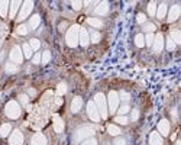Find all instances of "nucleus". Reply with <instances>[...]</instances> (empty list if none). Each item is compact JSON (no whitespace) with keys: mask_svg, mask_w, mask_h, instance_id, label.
<instances>
[{"mask_svg":"<svg viewBox=\"0 0 181 145\" xmlns=\"http://www.w3.org/2000/svg\"><path fill=\"white\" fill-rule=\"evenodd\" d=\"M32 62H34V64H41V52H36V54L32 57Z\"/></svg>","mask_w":181,"mask_h":145,"instance_id":"48","label":"nucleus"},{"mask_svg":"<svg viewBox=\"0 0 181 145\" xmlns=\"http://www.w3.org/2000/svg\"><path fill=\"white\" fill-rule=\"evenodd\" d=\"M119 94V100H123L125 103H128L129 100H131V94L128 93V91H125V90H122L120 93H118Z\"/></svg>","mask_w":181,"mask_h":145,"instance_id":"38","label":"nucleus"},{"mask_svg":"<svg viewBox=\"0 0 181 145\" xmlns=\"http://www.w3.org/2000/svg\"><path fill=\"white\" fill-rule=\"evenodd\" d=\"M21 113H22V108H21V104H19V102L10 100V102L6 103V106H4V115L7 116L9 119H17L21 116Z\"/></svg>","mask_w":181,"mask_h":145,"instance_id":"4","label":"nucleus"},{"mask_svg":"<svg viewBox=\"0 0 181 145\" xmlns=\"http://www.w3.org/2000/svg\"><path fill=\"white\" fill-rule=\"evenodd\" d=\"M113 145H128V142L123 137H116V139L113 141Z\"/></svg>","mask_w":181,"mask_h":145,"instance_id":"43","label":"nucleus"},{"mask_svg":"<svg viewBox=\"0 0 181 145\" xmlns=\"http://www.w3.org/2000/svg\"><path fill=\"white\" fill-rule=\"evenodd\" d=\"M175 145H181V144H180V142H177V144H175Z\"/></svg>","mask_w":181,"mask_h":145,"instance_id":"53","label":"nucleus"},{"mask_svg":"<svg viewBox=\"0 0 181 145\" xmlns=\"http://www.w3.org/2000/svg\"><path fill=\"white\" fill-rule=\"evenodd\" d=\"M167 21H168V23H173V22H175L180 17L181 15V7H180V4H174V6H171L169 7V10L167 12Z\"/></svg>","mask_w":181,"mask_h":145,"instance_id":"10","label":"nucleus"},{"mask_svg":"<svg viewBox=\"0 0 181 145\" xmlns=\"http://www.w3.org/2000/svg\"><path fill=\"white\" fill-rule=\"evenodd\" d=\"M23 142H25V137H23V133L19 129L10 132V135H9V145H23Z\"/></svg>","mask_w":181,"mask_h":145,"instance_id":"8","label":"nucleus"},{"mask_svg":"<svg viewBox=\"0 0 181 145\" xmlns=\"http://www.w3.org/2000/svg\"><path fill=\"white\" fill-rule=\"evenodd\" d=\"M169 38L173 39V42L175 44V45L181 44V32L178 31V29H175V31H173V32L169 33Z\"/></svg>","mask_w":181,"mask_h":145,"instance_id":"28","label":"nucleus"},{"mask_svg":"<svg viewBox=\"0 0 181 145\" xmlns=\"http://www.w3.org/2000/svg\"><path fill=\"white\" fill-rule=\"evenodd\" d=\"M87 116H89L93 122H100V119H101L100 113H99V110H97L96 104H94L93 100H90L89 103H87Z\"/></svg>","mask_w":181,"mask_h":145,"instance_id":"9","label":"nucleus"},{"mask_svg":"<svg viewBox=\"0 0 181 145\" xmlns=\"http://www.w3.org/2000/svg\"><path fill=\"white\" fill-rule=\"evenodd\" d=\"M109 13V2H100L97 3L96 9H94V15L96 16H106Z\"/></svg>","mask_w":181,"mask_h":145,"instance_id":"14","label":"nucleus"},{"mask_svg":"<svg viewBox=\"0 0 181 145\" xmlns=\"http://www.w3.org/2000/svg\"><path fill=\"white\" fill-rule=\"evenodd\" d=\"M2 45H3V39H0V48H2Z\"/></svg>","mask_w":181,"mask_h":145,"instance_id":"52","label":"nucleus"},{"mask_svg":"<svg viewBox=\"0 0 181 145\" xmlns=\"http://www.w3.org/2000/svg\"><path fill=\"white\" fill-rule=\"evenodd\" d=\"M29 46L32 48V51H38L41 48V41H39L38 38H32L29 41Z\"/></svg>","mask_w":181,"mask_h":145,"instance_id":"32","label":"nucleus"},{"mask_svg":"<svg viewBox=\"0 0 181 145\" xmlns=\"http://www.w3.org/2000/svg\"><path fill=\"white\" fill-rule=\"evenodd\" d=\"M136 22L138 23H146V15L145 13H138V16H136Z\"/></svg>","mask_w":181,"mask_h":145,"instance_id":"42","label":"nucleus"},{"mask_svg":"<svg viewBox=\"0 0 181 145\" xmlns=\"http://www.w3.org/2000/svg\"><path fill=\"white\" fill-rule=\"evenodd\" d=\"M64 128H65L64 120L61 119L58 115H55L54 116V131H55V132H58V133H61L64 131Z\"/></svg>","mask_w":181,"mask_h":145,"instance_id":"21","label":"nucleus"},{"mask_svg":"<svg viewBox=\"0 0 181 145\" xmlns=\"http://www.w3.org/2000/svg\"><path fill=\"white\" fill-rule=\"evenodd\" d=\"M28 32H29V28H28V25H19L16 28V33H17V35H21V36H25V35H28Z\"/></svg>","mask_w":181,"mask_h":145,"instance_id":"33","label":"nucleus"},{"mask_svg":"<svg viewBox=\"0 0 181 145\" xmlns=\"http://www.w3.org/2000/svg\"><path fill=\"white\" fill-rule=\"evenodd\" d=\"M4 71L7 74H16L17 71H19V67L16 64H13V62H6L4 64Z\"/></svg>","mask_w":181,"mask_h":145,"instance_id":"26","label":"nucleus"},{"mask_svg":"<svg viewBox=\"0 0 181 145\" xmlns=\"http://www.w3.org/2000/svg\"><path fill=\"white\" fill-rule=\"evenodd\" d=\"M67 26H68V23H67V22H61V23H59V26H58V28H59V31H61V32H64V31H65V28H67Z\"/></svg>","mask_w":181,"mask_h":145,"instance_id":"49","label":"nucleus"},{"mask_svg":"<svg viewBox=\"0 0 181 145\" xmlns=\"http://www.w3.org/2000/svg\"><path fill=\"white\" fill-rule=\"evenodd\" d=\"M135 45L138 46V48L145 46V35H143V33H136L135 35Z\"/></svg>","mask_w":181,"mask_h":145,"instance_id":"29","label":"nucleus"},{"mask_svg":"<svg viewBox=\"0 0 181 145\" xmlns=\"http://www.w3.org/2000/svg\"><path fill=\"white\" fill-rule=\"evenodd\" d=\"M155 12H156V3L155 2H149V4H148V15L149 16H155Z\"/></svg>","mask_w":181,"mask_h":145,"instance_id":"37","label":"nucleus"},{"mask_svg":"<svg viewBox=\"0 0 181 145\" xmlns=\"http://www.w3.org/2000/svg\"><path fill=\"white\" fill-rule=\"evenodd\" d=\"M9 6H10V2H7V0H0V16L2 17L7 16Z\"/></svg>","mask_w":181,"mask_h":145,"instance_id":"23","label":"nucleus"},{"mask_svg":"<svg viewBox=\"0 0 181 145\" xmlns=\"http://www.w3.org/2000/svg\"><path fill=\"white\" fill-rule=\"evenodd\" d=\"M51 60V52L49 51H44L41 54V64H48Z\"/></svg>","mask_w":181,"mask_h":145,"instance_id":"36","label":"nucleus"},{"mask_svg":"<svg viewBox=\"0 0 181 145\" xmlns=\"http://www.w3.org/2000/svg\"><path fill=\"white\" fill-rule=\"evenodd\" d=\"M36 94V91L34 90V89H29V90H28V96H35Z\"/></svg>","mask_w":181,"mask_h":145,"instance_id":"50","label":"nucleus"},{"mask_svg":"<svg viewBox=\"0 0 181 145\" xmlns=\"http://www.w3.org/2000/svg\"><path fill=\"white\" fill-rule=\"evenodd\" d=\"M30 145H48L46 137L44 133H35L34 137L30 138Z\"/></svg>","mask_w":181,"mask_h":145,"instance_id":"16","label":"nucleus"},{"mask_svg":"<svg viewBox=\"0 0 181 145\" xmlns=\"http://www.w3.org/2000/svg\"><path fill=\"white\" fill-rule=\"evenodd\" d=\"M67 91V86L65 84H59L58 89H57V94H64Z\"/></svg>","mask_w":181,"mask_h":145,"instance_id":"47","label":"nucleus"},{"mask_svg":"<svg viewBox=\"0 0 181 145\" xmlns=\"http://www.w3.org/2000/svg\"><path fill=\"white\" fill-rule=\"evenodd\" d=\"M71 7L74 9V10H80L81 7H83V2H71Z\"/></svg>","mask_w":181,"mask_h":145,"instance_id":"45","label":"nucleus"},{"mask_svg":"<svg viewBox=\"0 0 181 145\" xmlns=\"http://www.w3.org/2000/svg\"><path fill=\"white\" fill-rule=\"evenodd\" d=\"M154 39H155V35H154V33H146V36H145V45H146V46H152Z\"/></svg>","mask_w":181,"mask_h":145,"instance_id":"39","label":"nucleus"},{"mask_svg":"<svg viewBox=\"0 0 181 145\" xmlns=\"http://www.w3.org/2000/svg\"><path fill=\"white\" fill-rule=\"evenodd\" d=\"M3 58H4V51H0V62L3 61Z\"/></svg>","mask_w":181,"mask_h":145,"instance_id":"51","label":"nucleus"},{"mask_svg":"<svg viewBox=\"0 0 181 145\" xmlns=\"http://www.w3.org/2000/svg\"><path fill=\"white\" fill-rule=\"evenodd\" d=\"M10 132H12V125L10 123H2L0 125V137L2 138L9 137Z\"/></svg>","mask_w":181,"mask_h":145,"instance_id":"24","label":"nucleus"},{"mask_svg":"<svg viewBox=\"0 0 181 145\" xmlns=\"http://www.w3.org/2000/svg\"><path fill=\"white\" fill-rule=\"evenodd\" d=\"M87 23H89L90 26H93L94 29H100L104 26V22L101 21L100 17H89V19H87Z\"/></svg>","mask_w":181,"mask_h":145,"instance_id":"22","label":"nucleus"},{"mask_svg":"<svg viewBox=\"0 0 181 145\" xmlns=\"http://www.w3.org/2000/svg\"><path fill=\"white\" fill-rule=\"evenodd\" d=\"M80 28L78 25H72L67 29V33H65V44H67L70 48H76L78 45V35H80Z\"/></svg>","mask_w":181,"mask_h":145,"instance_id":"3","label":"nucleus"},{"mask_svg":"<svg viewBox=\"0 0 181 145\" xmlns=\"http://www.w3.org/2000/svg\"><path fill=\"white\" fill-rule=\"evenodd\" d=\"M90 44V35L89 31L84 28H80V35H78V45H81L83 48H87Z\"/></svg>","mask_w":181,"mask_h":145,"instance_id":"13","label":"nucleus"},{"mask_svg":"<svg viewBox=\"0 0 181 145\" xmlns=\"http://www.w3.org/2000/svg\"><path fill=\"white\" fill-rule=\"evenodd\" d=\"M28 102H29V96H28V94H21V96H19V103L28 104Z\"/></svg>","mask_w":181,"mask_h":145,"instance_id":"46","label":"nucleus"},{"mask_svg":"<svg viewBox=\"0 0 181 145\" xmlns=\"http://www.w3.org/2000/svg\"><path fill=\"white\" fill-rule=\"evenodd\" d=\"M169 131H171V123H169L168 119H161L158 122V131L156 132L160 133L161 137H168Z\"/></svg>","mask_w":181,"mask_h":145,"instance_id":"11","label":"nucleus"},{"mask_svg":"<svg viewBox=\"0 0 181 145\" xmlns=\"http://www.w3.org/2000/svg\"><path fill=\"white\" fill-rule=\"evenodd\" d=\"M167 12H168V6H167V3H161L156 6V17L158 19H164L165 16H167Z\"/></svg>","mask_w":181,"mask_h":145,"instance_id":"20","label":"nucleus"},{"mask_svg":"<svg viewBox=\"0 0 181 145\" xmlns=\"http://www.w3.org/2000/svg\"><path fill=\"white\" fill-rule=\"evenodd\" d=\"M81 145H99V142H97V139L94 137L89 138V139H86V141L81 142Z\"/></svg>","mask_w":181,"mask_h":145,"instance_id":"40","label":"nucleus"},{"mask_svg":"<svg viewBox=\"0 0 181 145\" xmlns=\"http://www.w3.org/2000/svg\"><path fill=\"white\" fill-rule=\"evenodd\" d=\"M22 52H23V57L30 60V58L34 57V52H32V48L29 46V44H23L22 45Z\"/></svg>","mask_w":181,"mask_h":145,"instance_id":"27","label":"nucleus"},{"mask_svg":"<svg viewBox=\"0 0 181 145\" xmlns=\"http://www.w3.org/2000/svg\"><path fill=\"white\" fill-rule=\"evenodd\" d=\"M175 48H177V45H175V44L173 42V39L168 36V38H167V50H168V51H174Z\"/></svg>","mask_w":181,"mask_h":145,"instance_id":"41","label":"nucleus"},{"mask_svg":"<svg viewBox=\"0 0 181 145\" xmlns=\"http://www.w3.org/2000/svg\"><path fill=\"white\" fill-rule=\"evenodd\" d=\"M129 110H131V106H129L128 103H125V104H122L120 108H118V110H116V112H118V116H125L128 112H129Z\"/></svg>","mask_w":181,"mask_h":145,"instance_id":"31","label":"nucleus"},{"mask_svg":"<svg viewBox=\"0 0 181 145\" xmlns=\"http://www.w3.org/2000/svg\"><path fill=\"white\" fill-rule=\"evenodd\" d=\"M83 104H84L83 99H81L80 96H76V97L71 100V106H70V110H71L72 113H78L81 109H83Z\"/></svg>","mask_w":181,"mask_h":145,"instance_id":"15","label":"nucleus"},{"mask_svg":"<svg viewBox=\"0 0 181 145\" xmlns=\"http://www.w3.org/2000/svg\"><path fill=\"white\" fill-rule=\"evenodd\" d=\"M114 122H118L119 125H123V126H125V125L129 123V118H128L126 115L125 116H116V118H114Z\"/></svg>","mask_w":181,"mask_h":145,"instance_id":"35","label":"nucleus"},{"mask_svg":"<svg viewBox=\"0 0 181 145\" xmlns=\"http://www.w3.org/2000/svg\"><path fill=\"white\" fill-rule=\"evenodd\" d=\"M164 35L162 33H156L155 35V39H154V44H152V50L154 52H161V51L164 50Z\"/></svg>","mask_w":181,"mask_h":145,"instance_id":"12","label":"nucleus"},{"mask_svg":"<svg viewBox=\"0 0 181 145\" xmlns=\"http://www.w3.org/2000/svg\"><path fill=\"white\" fill-rule=\"evenodd\" d=\"M94 128L93 126H80V128H77L72 133V142L74 144H81L83 141L86 139H89V138L94 137Z\"/></svg>","mask_w":181,"mask_h":145,"instance_id":"1","label":"nucleus"},{"mask_svg":"<svg viewBox=\"0 0 181 145\" xmlns=\"http://www.w3.org/2000/svg\"><path fill=\"white\" fill-rule=\"evenodd\" d=\"M32 9H34V2H22V6H21V10H19V15H17V21L22 22L25 21L26 17L30 16V12H32Z\"/></svg>","mask_w":181,"mask_h":145,"instance_id":"6","label":"nucleus"},{"mask_svg":"<svg viewBox=\"0 0 181 145\" xmlns=\"http://www.w3.org/2000/svg\"><path fill=\"white\" fill-rule=\"evenodd\" d=\"M93 102L96 104V108H97V110H99V113H100L101 119H107L109 110H107V100H106V96L103 94L101 91H99V93H96Z\"/></svg>","mask_w":181,"mask_h":145,"instance_id":"2","label":"nucleus"},{"mask_svg":"<svg viewBox=\"0 0 181 145\" xmlns=\"http://www.w3.org/2000/svg\"><path fill=\"white\" fill-rule=\"evenodd\" d=\"M22 6V2H19V0H15V2H10V10H9V16H10V19H15L16 17V13L17 10H19V7Z\"/></svg>","mask_w":181,"mask_h":145,"instance_id":"18","label":"nucleus"},{"mask_svg":"<svg viewBox=\"0 0 181 145\" xmlns=\"http://www.w3.org/2000/svg\"><path fill=\"white\" fill-rule=\"evenodd\" d=\"M107 132H109V135H112V137H119V135L122 133V131H120V128H119L118 125L109 123L107 125Z\"/></svg>","mask_w":181,"mask_h":145,"instance_id":"25","label":"nucleus"},{"mask_svg":"<svg viewBox=\"0 0 181 145\" xmlns=\"http://www.w3.org/2000/svg\"><path fill=\"white\" fill-rule=\"evenodd\" d=\"M106 100H107V110H109V113H116V110H118L119 108V94L118 91H109V94H107V97H106Z\"/></svg>","mask_w":181,"mask_h":145,"instance_id":"5","label":"nucleus"},{"mask_svg":"<svg viewBox=\"0 0 181 145\" xmlns=\"http://www.w3.org/2000/svg\"><path fill=\"white\" fill-rule=\"evenodd\" d=\"M89 35H90V42H93V44H97V42H100V39H101L100 32H97V31H91Z\"/></svg>","mask_w":181,"mask_h":145,"instance_id":"30","label":"nucleus"},{"mask_svg":"<svg viewBox=\"0 0 181 145\" xmlns=\"http://www.w3.org/2000/svg\"><path fill=\"white\" fill-rule=\"evenodd\" d=\"M9 58H10V62H13V64H22V61H23V52H22V46L19 45H15L10 50V52H9Z\"/></svg>","mask_w":181,"mask_h":145,"instance_id":"7","label":"nucleus"},{"mask_svg":"<svg viewBox=\"0 0 181 145\" xmlns=\"http://www.w3.org/2000/svg\"><path fill=\"white\" fill-rule=\"evenodd\" d=\"M142 29H143V32H145V33H154V31L156 29V26L154 25V23H149V22H146V23H143Z\"/></svg>","mask_w":181,"mask_h":145,"instance_id":"34","label":"nucleus"},{"mask_svg":"<svg viewBox=\"0 0 181 145\" xmlns=\"http://www.w3.org/2000/svg\"><path fill=\"white\" fill-rule=\"evenodd\" d=\"M138 119H139V110H138V109H132L131 120H132V122H136Z\"/></svg>","mask_w":181,"mask_h":145,"instance_id":"44","label":"nucleus"},{"mask_svg":"<svg viewBox=\"0 0 181 145\" xmlns=\"http://www.w3.org/2000/svg\"><path fill=\"white\" fill-rule=\"evenodd\" d=\"M39 23H41V16L39 15H32L29 17V22H28V28H29V31H35L39 26Z\"/></svg>","mask_w":181,"mask_h":145,"instance_id":"19","label":"nucleus"},{"mask_svg":"<svg viewBox=\"0 0 181 145\" xmlns=\"http://www.w3.org/2000/svg\"><path fill=\"white\" fill-rule=\"evenodd\" d=\"M149 145H164V139L156 131L149 133Z\"/></svg>","mask_w":181,"mask_h":145,"instance_id":"17","label":"nucleus"}]
</instances>
